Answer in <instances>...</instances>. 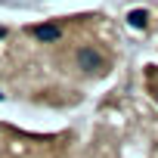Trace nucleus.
<instances>
[{
  "mask_svg": "<svg viewBox=\"0 0 158 158\" xmlns=\"http://www.w3.org/2000/svg\"><path fill=\"white\" fill-rule=\"evenodd\" d=\"M34 34H37L40 40H56V37H59V28H56V25H40V28H34Z\"/></svg>",
  "mask_w": 158,
  "mask_h": 158,
  "instance_id": "nucleus-2",
  "label": "nucleus"
},
{
  "mask_svg": "<svg viewBox=\"0 0 158 158\" xmlns=\"http://www.w3.org/2000/svg\"><path fill=\"white\" fill-rule=\"evenodd\" d=\"M77 65H81L84 71H99V68H106V59L93 47H81L77 50Z\"/></svg>",
  "mask_w": 158,
  "mask_h": 158,
  "instance_id": "nucleus-1",
  "label": "nucleus"
}]
</instances>
